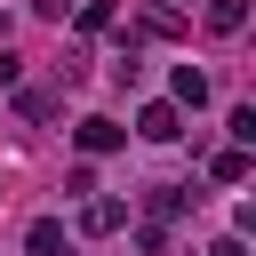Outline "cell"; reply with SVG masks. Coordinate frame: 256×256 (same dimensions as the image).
<instances>
[{"label":"cell","instance_id":"30bf717a","mask_svg":"<svg viewBox=\"0 0 256 256\" xmlns=\"http://www.w3.org/2000/svg\"><path fill=\"white\" fill-rule=\"evenodd\" d=\"M16 80H24V56H8V48H0V88H16Z\"/></svg>","mask_w":256,"mask_h":256},{"label":"cell","instance_id":"5b68a950","mask_svg":"<svg viewBox=\"0 0 256 256\" xmlns=\"http://www.w3.org/2000/svg\"><path fill=\"white\" fill-rule=\"evenodd\" d=\"M24 248H32V256H64V224H56V216H40V224L24 232Z\"/></svg>","mask_w":256,"mask_h":256},{"label":"cell","instance_id":"7a4b0ae2","mask_svg":"<svg viewBox=\"0 0 256 256\" xmlns=\"http://www.w3.org/2000/svg\"><path fill=\"white\" fill-rule=\"evenodd\" d=\"M168 104H192V112H200V104H208V72H200V64H176V80H168Z\"/></svg>","mask_w":256,"mask_h":256},{"label":"cell","instance_id":"3957f363","mask_svg":"<svg viewBox=\"0 0 256 256\" xmlns=\"http://www.w3.org/2000/svg\"><path fill=\"white\" fill-rule=\"evenodd\" d=\"M120 144H128L120 120H80V152H88V160H96V152H120Z\"/></svg>","mask_w":256,"mask_h":256},{"label":"cell","instance_id":"9c48e42d","mask_svg":"<svg viewBox=\"0 0 256 256\" xmlns=\"http://www.w3.org/2000/svg\"><path fill=\"white\" fill-rule=\"evenodd\" d=\"M112 24V0H80V32H104Z\"/></svg>","mask_w":256,"mask_h":256},{"label":"cell","instance_id":"8fae6325","mask_svg":"<svg viewBox=\"0 0 256 256\" xmlns=\"http://www.w3.org/2000/svg\"><path fill=\"white\" fill-rule=\"evenodd\" d=\"M208 256H248V248H240V232H224V240H216Z\"/></svg>","mask_w":256,"mask_h":256},{"label":"cell","instance_id":"277c9868","mask_svg":"<svg viewBox=\"0 0 256 256\" xmlns=\"http://www.w3.org/2000/svg\"><path fill=\"white\" fill-rule=\"evenodd\" d=\"M80 224H88V232H120V224H128V200H88Z\"/></svg>","mask_w":256,"mask_h":256},{"label":"cell","instance_id":"6da1fadb","mask_svg":"<svg viewBox=\"0 0 256 256\" xmlns=\"http://www.w3.org/2000/svg\"><path fill=\"white\" fill-rule=\"evenodd\" d=\"M136 136H144V144H176V136H184V104H144V112H136Z\"/></svg>","mask_w":256,"mask_h":256},{"label":"cell","instance_id":"ba28073f","mask_svg":"<svg viewBox=\"0 0 256 256\" xmlns=\"http://www.w3.org/2000/svg\"><path fill=\"white\" fill-rule=\"evenodd\" d=\"M16 112H24V120H56V88H24Z\"/></svg>","mask_w":256,"mask_h":256},{"label":"cell","instance_id":"52a82bcc","mask_svg":"<svg viewBox=\"0 0 256 256\" xmlns=\"http://www.w3.org/2000/svg\"><path fill=\"white\" fill-rule=\"evenodd\" d=\"M208 168H216V184H248V144H232V152H216Z\"/></svg>","mask_w":256,"mask_h":256},{"label":"cell","instance_id":"8992f818","mask_svg":"<svg viewBox=\"0 0 256 256\" xmlns=\"http://www.w3.org/2000/svg\"><path fill=\"white\" fill-rule=\"evenodd\" d=\"M240 24H248V0H208V32H224V40H232Z\"/></svg>","mask_w":256,"mask_h":256}]
</instances>
